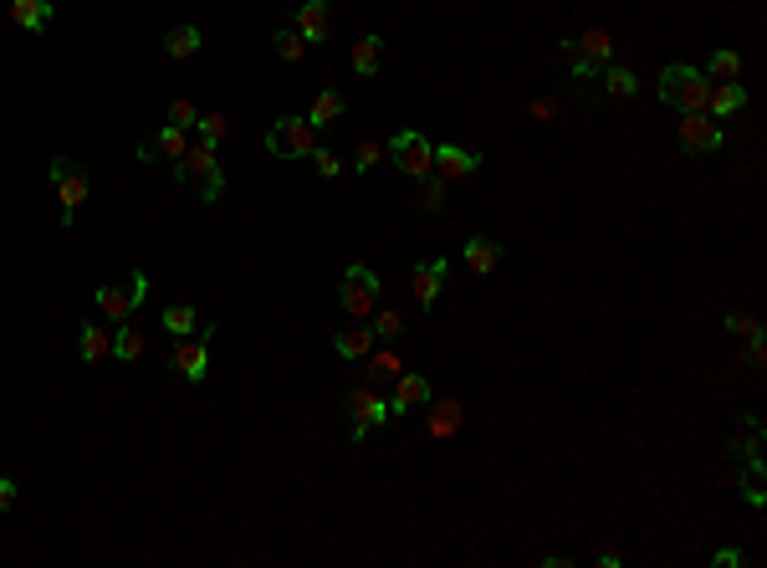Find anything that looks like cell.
<instances>
[{"label": "cell", "mask_w": 767, "mask_h": 568, "mask_svg": "<svg viewBox=\"0 0 767 568\" xmlns=\"http://www.w3.org/2000/svg\"><path fill=\"white\" fill-rule=\"evenodd\" d=\"M461 256H466V267H471L476 277H491L496 267H502V246H496L491 236H471V241L461 246Z\"/></svg>", "instance_id": "cell-20"}, {"label": "cell", "mask_w": 767, "mask_h": 568, "mask_svg": "<svg viewBox=\"0 0 767 568\" xmlns=\"http://www.w3.org/2000/svg\"><path fill=\"white\" fill-rule=\"evenodd\" d=\"M399 374H404L399 354H389V348H384V354H369V379H374V384H394Z\"/></svg>", "instance_id": "cell-32"}, {"label": "cell", "mask_w": 767, "mask_h": 568, "mask_svg": "<svg viewBox=\"0 0 767 568\" xmlns=\"http://www.w3.org/2000/svg\"><path fill=\"white\" fill-rule=\"evenodd\" d=\"M16 492H21V487L11 482V476H0V512H11V507H16Z\"/></svg>", "instance_id": "cell-40"}, {"label": "cell", "mask_w": 767, "mask_h": 568, "mask_svg": "<svg viewBox=\"0 0 767 568\" xmlns=\"http://www.w3.org/2000/svg\"><path fill=\"white\" fill-rule=\"evenodd\" d=\"M379 297H384V282H379L374 267H348V272H343L338 302H343V313H348V318L369 323V313L379 308Z\"/></svg>", "instance_id": "cell-4"}, {"label": "cell", "mask_w": 767, "mask_h": 568, "mask_svg": "<svg viewBox=\"0 0 767 568\" xmlns=\"http://www.w3.org/2000/svg\"><path fill=\"white\" fill-rule=\"evenodd\" d=\"M389 164H399V174H410V180H425L430 174V159H435V144L420 134V128H399V134L384 144Z\"/></svg>", "instance_id": "cell-5"}, {"label": "cell", "mask_w": 767, "mask_h": 568, "mask_svg": "<svg viewBox=\"0 0 767 568\" xmlns=\"http://www.w3.org/2000/svg\"><path fill=\"white\" fill-rule=\"evenodd\" d=\"M149 354V338H144V328H133L128 318L118 323V333H113V359L118 364H139Z\"/></svg>", "instance_id": "cell-22"}, {"label": "cell", "mask_w": 767, "mask_h": 568, "mask_svg": "<svg viewBox=\"0 0 767 568\" xmlns=\"http://www.w3.org/2000/svg\"><path fill=\"white\" fill-rule=\"evenodd\" d=\"M747 108V87L742 82H711V98H706V113L716 118V123H727V118H737Z\"/></svg>", "instance_id": "cell-15"}, {"label": "cell", "mask_w": 767, "mask_h": 568, "mask_svg": "<svg viewBox=\"0 0 767 568\" xmlns=\"http://www.w3.org/2000/svg\"><path fill=\"white\" fill-rule=\"evenodd\" d=\"M415 185H420V205H425V210H440V205H445V180L425 174V180H415Z\"/></svg>", "instance_id": "cell-35"}, {"label": "cell", "mask_w": 767, "mask_h": 568, "mask_svg": "<svg viewBox=\"0 0 767 568\" xmlns=\"http://www.w3.org/2000/svg\"><path fill=\"white\" fill-rule=\"evenodd\" d=\"M169 123H174V128H195V123H200V108H195L190 98H174V103H169Z\"/></svg>", "instance_id": "cell-36"}, {"label": "cell", "mask_w": 767, "mask_h": 568, "mask_svg": "<svg viewBox=\"0 0 767 568\" xmlns=\"http://www.w3.org/2000/svg\"><path fill=\"white\" fill-rule=\"evenodd\" d=\"M430 435H435V441H445V435H456L461 430V405L456 400H440L435 410H430V425H425Z\"/></svg>", "instance_id": "cell-28"}, {"label": "cell", "mask_w": 767, "mask_h": 568, "mask_svg": "<svg viewBox=\"0 0 767 568\" xmlns=\"http://www.w3.org/2000/svg\"><path fill=\"white\" fill-rule=\"evenodd\" d=\"M762 323L757 318H747V313H727V333H737V338H747V333H757Z\"/></svg>", "instance_id": "cell-39"}, {"label": "cell", "mask_w": 767, "mask_h": 568, "mask_svg": "<svg viewBox=\"0 0 767 568\" xmlns=\"http://www.w3.org/2000/svg\"><path fill=\"white\" fill-rule=\"evenodd\" d=\"M343 108H348V103H343V93H338V87H323V93L312 98V108H307V123L318 128V134H328V128L343 118Z\"/></svg>", "instance_id": "cell-21"}, {"label": "cell", "mask_w": 767, "mask_h": 568, "mask_svg": "<svg viewBox=\"0 0 767 568\" xmlns=\"http://www.w3.org/2000/svg\"><path fill=\"white\" fill-rule=\"evenodd\" d=\"M318 128H312L307 118L297 113H282L272 128H266V149H272L277 159H312V149H318Z\"/></svg>", "instance_id": "cell-3"}, {"label": "cell", "mask_w": 767, "mask_h": 568, "mask_svg": "<svg viewBox=\"0 0 767 568\" xmlns=\"http://www.w3.org/2000/svg\"><path fill=\"white\" fill-rule=\"evenodd\" d=\"M195 134H200V144H225V134H231V118L225 113H200V123H195Z\"/></svg>", "instance_id": "cell-30"}, {"label": "cell", "mask_w": 767, "mask_h": 568, "mask_svg": "<svg viewBox=\"0 0 767 568\" xmlns=\"http://www.w3.org/2000/svg\"><path fill=\"white\" fill-rule=\"evenodd\" d=\"M675 139H681L686 154H716L721 139H727V123H716L711 113H681V123H675Z\"/></svg>", "instance_id": "cell-7"}, {"label": "cell", "mask_w": 767, "mask_h": 568, "mask_svg": "<svg viewBox=\"0 0 767 568\" xmlns=\"http://www.w3.org/2000/svg\"><path fill=\"white\" fill-rule=\"evenodd\" d=\"M200 26H174L169 36H164V57H174V62H185V57H195L200 52Z\"/></svg>", "instance_id": "cell-26"}, {"label": "cell", "mask_w": 767, "mask_h": 568, "mask_svg": "<svg viewBox=\"0 0 767 568\" xmlns=\"http://www.w3.org/2000/svg\"><path fill=\"white\" fill-rule=\"evenodd\" d=\"M312 169H318V174H323V180H338V174H343L338 154H333V149H323V144H318V149H312Z\"/></svg>", "instance_id": "cell-38"}, {"label": "cell", "mask_w": 767, "mask_h": 568, "mask_svg": "<svg viewBox=\"0 0 767 568\" xmlns=\"http://www.w3.org/2000/svg\"><path fill=\"white\" fill-rule=\"evenodd\" d=\"M711 563H716V568H737V563H742V548H716Z\"/></svg>", "instance_id": "cell-41"}, {"label": "cell", "mask_w": 767, "mask_h": 568, "mask_svg": "<svg viewBox=\"0 0 767 568\" xmlns=\"http://www.w3.org/2000/svg\"><path fill=\"white\" fill-rule=\"evenodd\" d=\"M159 323L174 338H215V323H200V313L190 308V302H169V308L159 313Z\"/></svg>", "instance_id": "cell-14"}, {"label": "cell", "mask_w": 767, "mask_h": 568, "mask_svg": "<svg viewBox=\"0 0 767 568\" xmlns=\"http://www.w3.org/2000/svg\"><path fill=\"white\" fill-rule=\"evenodd\" d=\"M481 169V154L476 149H461V144H435V159H430V174L445 185H461Z\"/></svg>", "instance_id": "cell-11"}, {"label": "cell", "mask_w": 767, "mask_h": 568, "mask_svg": "<svg viewBox=\"0 0 767 568\" xmlns=\"http://www.w3.org/2000/svg\"><path fill=\"white\" fill-rule=\"evenodd\" d=\"M742 497H747L752 507H762V502H767V492H762V461H757V456H747V476H742Z\"/></svg>", "instance_id": "cell-33"}, {"label": "cell", "mask_w": 767, "mask_h": 568, "mask_svg": "<svg viewBox=\"0 0 767 568\" xmlns=\"http://www.w3.org/2000/svg\"><path fill=\"white\" fill-rule=\"evenodd\" d=\"M52 185H57V200H62V226L77 221V205L87 200V169L77 159H52Z\"/></svg>", "instance_id": "cell-8"}, {"label": "cell", "mask_w": 767, "mask_h": 568, "mask_svg": "<svg viewBox=\"0 0 767 568\" xmlns=\"http://www.w3.org/2000/svg\"><path fill=\"white\" fill-rule=\"evenodd\" d=\"M77 354H82V364L113 359V333H108L103 323H82V328H77Z\"/></svg>", "instance_id": "cell-18"}, {"label": "cell", "mask_w": 767, "mask_h": 568, "mask_svg": "<svg viewBox=\"0 0 767 568\" xmlns=\"http://www.w3.org/2000/svg\"><path fill=\"white\" fill-rule=\"evenodd\" d=\"M599 77H604V93H609V98H635V93H640V77L629 72L624 62H609Z\"/></svg>", "instance_id": "cell-27"}, {"label": "cell", "mask_w": 767, "mask_h": 568, "mask_svg": "<svg viewBox=\"0 0 767 568\" xmlns=\"http://www.w3.org/2000/svg\"><path fill=\"white\" fill-rule=\"evenodd\" d=\"M379 57H384V36H374V31H369V36H358V41H353V57H348V67H353L358 77H374V72H379Z\"/></svg>", "instance_id": "cell-23"}, {"label": "cell", "mask_w": 767, "mask_h": 568, "mask_svg": "<svg viewBox=\"0 0 767 568\" xmlns=\"http://www.w3.org/2000/svg\"><path fill=\"white\" fill-rule=\"evenodd\" d=\"M272 52H277L282 62H302V57H307V41H302V31H287V26H282V31L272 36Z\"/></svg>", "instance_id": "cell-31"}, {"label": "cell", "mask_w": 767, "mask_h": 568, "mask_svg": "<svg viewBox=\"0 0 767 568\" xmlns=\"http://www.w3.org/2000/svg\"><path fill=\"white\" fill-rule=\"evenodd\" d=\"M706 72H711L716 82H737V77H742V57H737V52H727V47H716V52H711V62H706Z\"/></svg>", "instance_id": "cell-29"}, {"label": "cell", "mask_w": 767, "mask_h": 568, "mask_svg": "<svg viewBox=\"0 0 767 568\" xmlns=\"http://www.w3.org/2000/svg\"><path fill=\"white\" fill-rule=\"evenodd\" d=\"M174 180H190V185L200 190V200H205V205H215V200H220V190H225V174H220V149H215V144H190V149H185V159L174 164Z\"/></svg>", "instance_id": "cell-2"}, {"label": "cell", "mask_w": 767, "mask_h": 568, "mask_svg": "<svg viewBox=\"0 0 767 568\" xmlns=\"http://www.w3.org/2000/svg\"><path fill=\"white\" fill-rule=\"evenodd\" d=\"M348 415H353V425H348L353 446H364L369 430H379V425L389 420V405L374 395V389H353V395H348Z\"/></svg>", "instance_id": "cell-10"}, {"label": "cell", "mask_w": 767, "mask_h": 568, "mask_svg": "<svg viewBox=\"0 0 767 568\" xmlns=\"http://www.w3.org/2000/svg\"><path fill=\"white\" fill-rule=\"evenodd\" d=\"M185 149H190V128H174V123H164L159 128V134L139 149V159H154V154H164L169 164H179V159H185Z\"/></svg>", "instance_id": "cell-17"}, {"label": "cell", "mask_w": 767, "mask_h": 568, "mask_svg": "<svg viewBox=\"0 0 767 568\" xmlns=\"http://www.w3.org/2000/svg\"><path fill=\"white\" fill-rule=\"evenodd\" d=\"M297 31H302L307 47L328 41V0H302V6H297Z\"/></svg>", "instance_id": "cell-19"}, {"label": "cell", "mask_w": 767, "mask_h": 568, "mask_svg": "<svg viewBox=\"0 0 767 568\" xmlns=\"http://www.w3.org/2000/svg\"><path fill=\"white\" fill-rule=\"evenodd\" d=\"M379 159H384V144H379V139H364V144L353 149V169H358V174H369Z\"/></svg>", "instance_id": "cell-34"}, {"label": "cell", "mask_w": 767, "mask_h": 568, "mask_svg": "<svg viewBox=\"0 0 767 568\" xmlns=\"http://www.w3.org/2000/svg\"><path fill=\"white\" fill-rule=\"evenodd\" d=\"M11 21L21 31H47L52 26V0H11Z\"/></svg>", "instance_id": "cell-24"}, {"label": "cell", "mask_w": 767, "mask_h": 568, "mask_svg": "<svg viewBox=\"0 0 767 568\" xmlns=\"http://www.w3.org/2000/svg\"><path fill=\"white\" fill-rule=\"evenodd\" d=\"M655 98H660L665 108H675V113H706L711 82H706V72H696V67H686V62H675V67L660 72Z\"/></svg>", "instance_id": "cell-1"}, {"label": "cell", "mask_w": 767, "mask_h": 568, "mask_svg": "<svg viewBox=\"0 0 767 568\" xmlns=\"http://www.w3.org/2000/svg\"><path fill=\"white\" fill-rule=\"evenodd\" d=\"M563 52L573 57V77H599L614 62V36L609 31H583V36L563 41Z\"/></svg>", "instance_id": "cell-6"}, {"label": "cell", "mask_w": 767, "mask_h": 568, "mask_svg": "<svg viewBox=\"0 0 767 568\" xmlns=\"http://www.w3.org/2000/svg\"><path fill=\"white\" fill-rule=\"evenodd\" d=\"M333 348H338V359H369L374 354V328H343L333 338Z\"/></svg>", "instance_id": "cell-25"}, {"label": "cell", "mask_w": 767, "mask_h": 568, "mask_svg": "<svg viewBox=\"0 0 767 568\" xmlns=\"http://www.w3.org/2000/svg\"><path fill=\"white\" fill-rule=\"evenodd\" d=\"M445 277H450V267H445V261H415V272H410V287H415V308H420V313H430L435 302H440V292H445Z\"/></svg>", "instance_id": "cell-13"}, {"label": "cell", "mask_w": 767, "mask_h": 568, "mask_svg": "<svg viewBox=\"0 0 767 568\" xmlns=\"http://www.w3.org/2000/svg\"><path fill=\"white\" fill-rule=\"evenodd\" d=\"M399 333H404V318H399L394 308H384V313L374 318V338H384V343H394Z\"/></svg>", "instance_id": "cell-37"}, {"label": "cell", "mask_w": 767, "mask_h": 568, "mask_svg": "<svg viewBox=\"0 0 767 568\" xmlns=\"http://www.w3.org/2000/svg\"><path fill=\"white\" fill-rule=\"evenodd\" d=\"M149 297V272H133V282H128V292H118V287H98L93 292V302H98V313L118 328L123 318H133V308Z\"/></svg>", "instance_id": "cell-9"}, {"label": "cell", "mask_w": 767, "mask_h": 568, "mask_svg": "<svg viewBox=\"0 0 767 568\" xmlns=\"http://www.w3.org/2000/svg\"><path fill=\"white\" fill-rule=\"evenodd\" d=\"M169 364L179 369V379H185V384H205V374H210V338H179V348H174Z\"/></svg>", "instance_id": "cell-12"}, {"label": "cell", "mask_w": 767, "mask_h": 568, "mask_svg": "<svg viewBox=\"0 0 767 568\" xmlns=\"http://www.w3.org/2000/svg\"><path fill=\"white\" fill-rule=\"evenodd\" d=\"M420 405H430V379H420V374H399V379H394L389 415H410V410H420Z\"/></svg>", "instance_id": "cell-16"}]
</instances>
